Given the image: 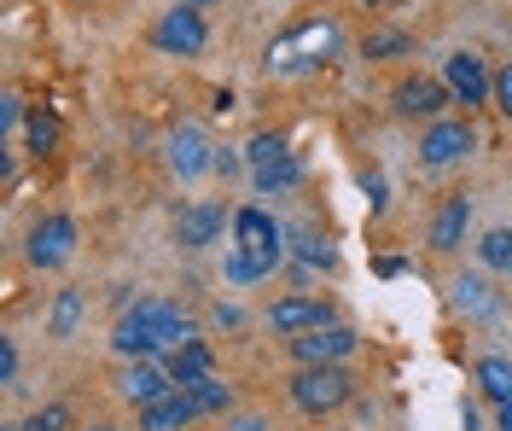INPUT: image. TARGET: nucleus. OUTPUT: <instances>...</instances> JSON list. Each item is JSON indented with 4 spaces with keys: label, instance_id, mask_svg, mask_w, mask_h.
I'll return each instance as SVG.
<instances>
[{
    "label": "nucleus",
    "instance_id": "obj_20",
    "mask_svg": "<svg viewBox=\"0 0 512 431\" xmlns=\"http://www.w3.org/2000/svg\"><path fill=\"white\" fill-rule=\"evenodd\" d=\"M82 309H88V298H82L76 286H64L59 298H53V315H47V332H53V338H70V332L82 327Z\"/></svg>",
    "mask_w": 512,
    "mask_h": 431
},
{
    "label": "nucleus",
    "instance_id": "obj_21",
    "mask_svg": "<svg viewBox=\"0 0 512 431\" xmlns=\"http://www.w3.org/2000/svg\"><path fill=\"white\" fill-rule=\"evenodd\" d=\"M24 146H30L35 158H47V152L59 146V117H53L47 105H35L30 117H24Z\"/></svg>",
    "mask_w": 512,
    "mask_h": 431
},
{
    "label": "nucleus",
    "instance_id": "obj_31",
    "mask_svg": "<svg viewBox=\"0 0 512 431\" xmlns=\"http://www.w3.org/2000/svg\"><path fill=\"white\" fill-rule=\"evenodd\" d=\"M175 6H192V12H204V6H216V0H175Z\"/></svg>",
    "mask_w": 512,
    "mask_h": 431
},
{
    "label": "nucleus",
    "instance_id": "obj_23",
    "mask_svg": "<svg viewBox=\"0 0 512 431\" xmlns=\"http://www.w3.org/2000/svg\"><path fill=\"white\" fill-rule=\"evenodd\" d=\"M478 257L483 268H495V274H512V228H489L478 239Z\"/></svg>",
    "mask_w": 512,
    "mask_h": 431
},
{
    "label": "nucleus",
    "instance_id": "obj_7",
    "mask_svg": "<svg viewBox=\"0 0 512 431\" xmlns=\"http://www.w3.org/2000/svg\"><path fill=\"white\" fill-rule=\"evenodd\" d=\"M204 41H210L204 12H192V6H169V12H158V24H152V47L158 53H175V59L204 53Z\"/></svg>",
    "mask_w": 512,
    "mask_h": 431
},
{
    "label": "nucleus",
    "instance_id": "obj_13",
    "mask_svg": "<svg viewBox=\"0 0 512 431\" xmlns=\"http://www.w3.org/2000/svg\"><path fill=\"white\" fill-rule=\"evenodd\" d=\"M466 228H472V199H466V193H448V199L437 204V216H431V228H425V245H431L437 257H448V251L466 245Z\"/></svg>",
    "mask_w": 512,
    "mask_h": 431
},
{
    "label": "nucleus",
    "instance_id": "obj_12",
    "mask_svg": "<svg viewBox=\"0 0 512 431\" xmlns=\"http://www.w3.org/2000/svg\"><path fill=\"white\" fill-rule=\"evenodd\" d=\"M268 327L286 332V338L320 332V327H332V303L326 298H274L268 303Z\"/></svg>",
    "mask_w": 512,
    "mask_h": 431
},
{
    "label": "nucleus",
    "instance_id": "obj_33",
    "mask_svg": "<svg viewBox=\"0 0 512 431\" xmlns=\"http://www.w3.org/2000/svg\"><path fill=\"white\" fill-rule=\"evenodd\" d=\"M361 6H390V0H361Z\"/></svg>",
    "mask_w": 512,
    "mask_h": 431
},
{
    "label": "nucleus",
    "instance_id": "obj_3",
    "mask_svg": "<svg viewBox=\"0 0 512 431\" xmlns=\"http://www.w3.org/2000/svg\"><path fill=\"white\" fill-rule=\"evenodd\" d=\"M338 47H344L338 24H332V18H309V24H297L291 35L268 41V70H274V76H303V70L338 59Z\"/></svg>",
    "mask_w": 512,
    "mask_h": 431
},
{
    "label": "nucleus",
    "instance_id": "obj_10",
    "mask_svg": "<svg viewBox=\"0 0 512 431\" xmlns=\"http://www.w3.org/2000/svg\"><path fill=\"white\" fill-rule=\"evenodd\" d=\"M70 251H76V222L70 216H41L30 228V239H24L30 268H59V263H70Z\"/></svg>",
    "mask_w": 512,
    "mask_h": 431
},
{
    "label": "nucleus",
    "instance_id": "obj_24",
    "mask_svg": "<svg viewBox=\"0 0 512 431\" xmlns=\"http://www.w3.org/2000/svg\"><path fill=\"white\" fill-rule=\"evenodd\" d=\"M192 402H198V414H222V408H233V385H222L216 373L210 379H198V385H187Z\"/></svg>",
    "mask_w": 512,
    "mask_h": 431
},
{
    "label": "nucleus",
    "instance_id": "obj_34",
    "mask_svg": "<svg viewBox=\"0 0 512 431\" xmlns=\"http://www.w3.org/2000/svg\"><path fill=\"white\" fill-rule=\"evenodd\" d=\"M239 431H262V426H239Z\"/></svg>",
    "mask_w": 512,
    "mask_h": 431
},
{
    "label": "nucleus",
    "instance_id": "obj_6",
    "mask_svg": "<svg viewBox=\"0 0 512 431\" xmlns=\"http://www.w3.org/2000/svg\"><path fill=\"white\" fill-rule=\"evenodd\" d=\"M472 146H478V134H472L466 117H437L431 129L419 134V164L448 169V164H460V158H472Z\"/></svg>",
    "mask_w": 512,
    "mask_h": 431
},
{
    "label": "nucleus",
    "instance_id": "obj_1",
    "mask_svg": "<svg viewBox=\"0 0 512 431\" xmlns=\"http://www.w3.org/2000/svg\"><path fill=\"white\" fill-rule=\"evenodd\" d=\"M198 327H192V315L181 303L169 298H140L134 309L117 315V327H111V350L123 356V362H152L158 350H181L192 344Z\"/></svg>",
    "mask_w": 512,
    "mask_h": 431
},
{
    "label": "nucleus",
    "instance_id": "obj_9",
    "mask_svg": "<svg viewBox=\"0 0 512 431\" xmlns=\"http://www.w3.org/2000/svg\"><path fill=\"white\" fill-rule=\"evenodd\" d=\"M443 88L460 105H489V100H495V76H489L483 59H478V53H466V47L443 59Z\"/></svg>",
    "mask_w": 512,
    "mask_h": 431
},
{
    "label": "nucleus",
    "instance_id": "obj_27",
    "mask_svg": "<svg viewBox=\"0 0 512 431\" xmlns=\"http://www.w3.org/2000/svg\"><path fill=\"white\" fill-rule=\"evenodd\" d=\"M495 111H501V117L512 123V59L495 70Z\"/></svg>",
    "mask_w": 512,
    "mask_h": 431
},
{
    "label": "nucleus",
    "instance_id": "obj_14",
    "mask_svg": "<svg viewBox=\"0 0 512 431\" xmlns=\"http://www.w3.org/2000/svg\"><path fill=\"white\" fill-rule=\"evenodd\" d=\"M227 210L216 199H192L181 216H175V245L181 251H204V245H216V233H222Z\"/></svg>",
    "mask_w": 512,
    "mask_h": 431
},
{
    "label": "nucleus",
    "instance_id": "obj_5",
    "mask_svg": "<svg viewBox=\"0 0 512 431\" xmlns=\"http://www.w3.org/2000/svg\"><path fill=\"white\" fill-rule=\"evenodd\" d=\"M163 164H169L175 181H198V175L216 169V146H210V134L198 129V123H181V129H169V140H163Z\"/></svg>",
    "mask_w": 512,
    "mask_h": 431
},
{
    "label": "nucleus",
    "instance_id": "obj_22",
    "mask_svg": "<svg viewBox=\"0 0 512 431\" xmlns=\"http://www.w3.org/2000/svg\"><path fill=\"white\" fill-rule=\"evenodd\" d=\"M448 292H454V309H460V315H489V309H495V298H489V280H483V274H460Z\"/></svg>",
    "mask_w": 512,
    "mask_h": 431
},
{
    "label": "nucleus",
    "instance_id": "obj_25",
    "mask_svg": "<svg viewBox=\"0 0 512 431\" xmlns=\"http://www.w3.org/2000/svg\"><path fill=\"white\" fill-rule=\"evenodd\" d=\"M18 431H76V414H70V402H47V408H35Z\"/></svg>",
    "mask_w": 512,
    "mask_h": 431
},
{
    "label": "nucleus",
    "instance_id": "obj_18",
    "mask_svg": "<svg viewBox=\"0 0 512 431\" xmlns=\"http://www.w3.org/2000/svg\"><path fill=\"white\" fill-rule=\"evenodd\" d=\"M472 379H478V391L495 402V408L512 402V362H507V356H483V362L472 367Z\"/></svg>",
    "mask_w": 512,
    "mask_h": 431
},
{
    "label": "nucleus",
    "instance_id": "obj_2",
    "mask_svg": "<svg viewBox=\"0 0 512 431\" xmlns=\"http://www.w3.org/2000/svg\"><path fill=\"white\" fill-rule=\"evenodd\" d=\"M280 263H286V228L262 204H239L233 210V245H227V257H222L227 286H256Z\"/></svg>",
    "mask_w": 512,
    "mask_h": 431
},
{
    "label": "nucleus",
    "instance_id": "obj_16",
    "mask_svg": "<svg viewBox=\"0 0 512 431\" xmlns=\"http://www.w3.org/2000/svg\"><path fill=\"white\" fill-rule=\"evenodd\" d=\"M169 391H175V379H169V367L163 362H128L123 373H117V397L134 402V408L169 397Z\"/></svg>",
    "mask_w": 512,
    "mask_h": 431
},
{
    "label": "nucleus",
    "instance_id": "obj_8",
    "mask_svg": "<svg viewBox=\"0 0 512 431\" xmlns=\"http://www.w3.org/2000/svg\"><path fill=\"white\" fill-rule=\"evenodd\" d=\"M286 344H291V356H297V367H338V362H350V356H355V344H361V338H355L350 327H338V321H332V327L303 332V338H286Z\"/></svg>",
    "mask_w": 512,
    "mask_h": 431
},
{
    "label": "nucleus",
    "instance_id": "obj_15",
    "mask_svg": "<svg viewBox=\"0 0 512 431\" xmlns=\"http://www.w3.org/2000/svg\"><path fill=\"white\" fill-rule=\"evenodd\" d=\"M192 420H204L198 414V402H192V391H169V397H158V402H146V408H134V426L140 431H187Z\"/></svg>",
    "mask_w": 512,
    "mask_h": 431
},
{
    "label": "nucleus",
    "instance_id": "obj_30",
    "mask_svg": "<svg viewBox=\"0 0 512 431\" xmlns=\"http://www.w3.org/2000/svg\"><path fill=\"white\" fill-rule=\"evenodd\" d=\"M495 431H512V402H501V408H495Z\"/></svg>",
    "mask_w": 512,
    "mask_h": 431
},
{
    "label": "nucleus",
    "instance_id": "obj_28",
    "mask_svg": "<svg viewBox=\"0 0 512 431\" xmlns=\"http://www.w3.org/2000/svg\"><path fill=\"white\" fill-rule=\"evenodd\" d=\"M0 379H6V385L18 379V344H0Z\"/></svg>",
    "mask_w": 512,
    "mask_h": 431
},
{
    "label": "nucleus",
    "instance_id": "obj_32",
    "mask_svg": "<svg viewBox=\"0 0 512 431\" xmlns=\"http://www.w3.org/2000/svg\"><path fill=\"white\" fill-rule=\"evenodd\" d=\"M82 431H117V426H105V420H94V426H82Z\"/></svg>",
    "mask_w": 512,
    "mask_h": 431
},
{
    "label": "nucleus",
    "instance_id": "obj_26",
    "mask_svg": "<svg viewBox=\"0 0 512 431\" xmlns=\"http://www.w3.org/2000/svg\"><path fill=\"white\" fill-rule=\"evenodd\" d=\"M396 53H414V35H408V30L367 35V59H396Z\"/></svg>",
    "mask_w": 512,
    "mask_h": 431
},
{
    "label": "nucleus",
    "instance_id": "obj_11",
    "mask_svg": "<svg viewBox=\"0 0 512 431\" xmlns=\"http://www.w3.org/2000/svg\"><path fill=\"white\" fill-rule=\"evenodd\" d=\"M448 100H454V94L443 88V76H408V82H396L390 111H396V117H425V123H437Z\"/></svg>",
    "mask_w": 512,
    "mask_h": 431
},
{
    "label": "nucleus",
    "instance_id": "obj_17",
    "mask_svg": "<svg viewBox=\"0 0 512 431\" xmlns=\"http://www.w3.org/2000/svg\"><path fill=\"white\" fill-rule=\"evenodd\" d=\"M163 367H169V379L187 391V385H198V379H210V344H204V338H192V344H181V350H169Z\"/></svg>",
    "mask_w": 512,
    "mask_h": 431
},
{
    "label": "nucleus",
    "instance_id": "obj_4",
    "mask_svg": "<svg viewBox=\"0 0 512 431\" xmlns=\"http://www.w3.org/2000/svg\"><path fill=\"white\" fill-rule=\"evenodd\" d=\"M286 397H291V408H303V414H338L344 402L355 397V373L344 362L338 367H297L286 379Z\"/></svg>",
    "mask_w": 512,
    "mask_h": 431
},
{
    "label": "nucleus",
    "instance_id": "obj_19",
    "mask_svg": "<svg viewBox=\"0 0 512 431\" xmlns=\"http://www.w3.org/2000/svg\"><path fill=\"white\" fill-rule=\"evenodd\" d=\"M256 193H291L297 181H303V164H297V152H286V158H274V164L251 169Z\"/></svg>",
    "mask_w": 512,
    "mask_h": 431
},
{
    "label": "nucleus",
    "instance_id": "obj_29",
    "mask_svg": "<svg viewBox=\"0 0 512 431\" xmlns=\"http://www.w3.org/2000/svg\"><path fill=\"white\" fill-rule=\"evenodd\" d=\"M0 117H6V129H18V123H24V100H18V94H6V105H0Z\"/></svg>",
    "mask_w": 512,
    "mask_h": 431
}]
</instances>
